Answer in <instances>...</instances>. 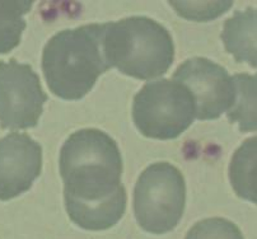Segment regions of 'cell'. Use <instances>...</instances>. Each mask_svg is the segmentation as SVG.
Segmentation results:
<instances>
[{
  "label": "cell",
  "instance_id": "1",
  "mask_svg": "<svg viewBox=\"0 0 257 239\" xmlns=\"http://www.w3.org/2000/svg\"><path fill=\"white\" fill-rule=\"evenodd\" d=\"M59 169L66 212L73 223L97 231L120 221L127 196L121 182L120 149L108 134L97 129L71 134L61 146Z\"/></svg>",
  "mask_w": 257,
  "mask_h": 239
},
{
  "label": "cell",
  "instance_id": "2",
  "mask_svg": "<svg viewBox=\"0 0 257 239\" xmlns=\"http://www.w3.org/2000/svg\"><path fill=\"white\" fill-rule=\"evenodd\" d=\"M104 23L64 30L42 51V72L50 91L66 101L87 96L99 75L111 69L103 49Z\"/></svg>",
  "mask_w": 257,
  "mask_h": 239
},
{
  "label": "cell",
  "instance_id": "3",
  "mask_svg": "<svg viewBox=\"0 0 257 239\" xmlns=\"http://www.w3.org/2000/svg\"><path fill=\"white\" fill-rule=\"evenodd\" d=\"M103 49L111 68L140 80L162 77L175 61L170 31L144 16L104 23Z\"/></svg>",
  "mask_w": 257,
  "mask_h": 239
},
{
  "label": "cell",
  "instance_id": "4",
  "mask_svg": "<svg viewBox=\"0 0 257 239\" xmlns=\"http://www.w3.org/2000/svg\"><path fill=\"white\" fill-rule=\"evenodd\" d=\"M185 205L186 183L177 167L158 162L143 170L134 188V215L140 228L158 235L172 231Z\"/></svg>",
  "mask_w": 257,
  "mask_h": 239
},
{
  "label": "cell",
  "instance_id": "5",
  "mask_svg": "<svg viewBox=\"0 0 257 239\" xmlns=\"http://www.w3.org/2000/svg\"><path fill=\"white\" fill-rule=\"evenodd\" d=\"M196 118L195 102L185 85L170 79L149 82L135 94L133 121L145 138L177 139Z\"/></svg>",
  "mask_w": 257,
  "mask_h": 239
},
{
  "label": "cell",
  "instance_id": "6",
  "mask_svg": "<svg viewBox=\"0 0 257 239\" xmlns=\"http://www.w3.org/2000/svg\"><path fill=\"white\" fill-rule=\"evenodd\" d=\"M49 97L40 77L28 64L0 60V126L18 130L36 127Z\"/></svg>",
  "mask_w": 257,
  "mask_h": 239
},
{
  "label": "cell",
  "instance_id": "7",
  "mask_svg": "<svg viewBox=\"0 0 257 239\" xmlns=\"http://www.w3.org/2000/svg\"><path fill=\"white\" fill-rule=\"evenodd\" d=\"M172 80L189 89L195 102L196 118L201 121L216 120L234 102L232 77L223 66L209 59H189L178 66Z\"/></svg>",
  "mask_w": 257,
  "mask_h": 239
},
{
  "label": "cell",
  "instance_id": "8",
  "mask_svg": "<svg viewBox=\"0 0 257 239\" xmlns=\"http://www.w3.org/2000/svg\"><path fill=\"white\" fill-rule=\"evenodd\" d=\"M42 170V146L23 132L0 139V200L27 192Z\"/></svg>",
  "mask_w": 257,
  "mask_h": 239
},
{
  "label": "cell",
  "instance_id": "9",
  "mask_svg": "<svg viewBox=\"0 0 257 239\" xmlns=\"http://www.w3.org/2000/svg\"><path fill=\"white\" fill-rule=\"evenodd\" d=\"M256 9L238 11L224 22L222 41L225 51L234 56L237 63H247L256 69Z\"/></svg>",
  "mask_w": 257,
  "mask_h": 239
},
{
  "label": "cell",
  "instance_id": "10",
  "mask_svg": "<svg viewBox=\"0 0 257 239\" xmlns=\"http://www.w3.org/2000/svg\"><path fill=\"white\" fill-rule=\"evenodd\" d=\"M257 139H247L233 154L230 162V183L241 198L256 203V150Z\"/></svg>",
  "mask_w": 257,
  "mask_h": 239
},
{
  "label": "cell",
  "instance_id": "11",
  "mask_svg": "<svg viewBox=\"0 0 257 239\" xmlns=\"http://www.w3.org/2000/svg\"><path fill=\"white\" fill-rule=\"evenodd\" d=\"M232 79L235 97L232 107L227 111L228 120L230 124L238 122L241 132L256 131V75L235 74Z\"/></svg>",
  "mask_w": 257,
  "mask_h": 239
},
{
  "label": "cell",
  "instance_id": "12",
  "mask_svg": "<svg viewBox=\"0 0 257 239\" xmlns=\"http://www.w3.org/2000/svg\"><path fill=\"white\" fill-rule=\"evenodd\" d=\"M33 0H0V55L13 51L22 40L27 27L25 16Z\"/></svg>",
  "mask_w": 257,
  "mask_h": 239
},
{
  "label": "cell",
  "instance_id": "13",
  "mask_svg": "<svg viewBox=\"0 0 257 239\" xmlns=\"http://www.w3.org/2000/svg\"><path fill=\"white\" fill-rule=\"evenodd\" d=\"M172 8L182 18L195 22H208L215 20L229 11L233 2H170Z\"/></svg>",
  "mask_w": 257,
  "mask_h": 239
},
{
  "label": "cell",
  "instance_id": "14",
  "mask_svg": "<svg viewBox=\"0 0 257 239\" xmlns=\"http://www.w3.org/2000/svg\"><path fill=\"white\" fill-rule=\"evenodd\" d=\"M185 239H244L241 229L224 217H209L195 224Z\"/></svg>",
  "mask_w": 257,
  "mask_h": 239
}]
</instances>
